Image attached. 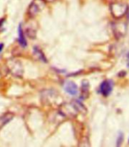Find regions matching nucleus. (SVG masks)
<instances>
[{
  "instance_id": "nucleus-5",
  "label": "nucleus",
  "mask_w": 129,
  "mask_h": 147,
  "mask_svg": "<svg viewBox=\"0 0 129 147\" xmlns=\"http://www.w3.org/2000/svg\"><path fill=\"white\" fill-rule=\"evenodd\" d=\"M64 88L67 93L72 94V95H75L78 94V86L73 82H66V83L64 84Z\"/></svg>"
},
{
  "instance_id": "nucleus-8",
  "label": "nucleus",
  "mask_w": 129,
  "mask_h": 147,
  "mask_svg": "<svg viewBox=\"0 0 129 147\" xmlns=\"http://www.w3.org/2000/svg\"><path fill=\"white\" fill-rule=\"evenodd\" d=\"M12 117H13V114L8 113V114H5V115H3V116H2L0 117V129H1L5 123H8L9 121H11V118H12Z\"/></svg>"
},
{
  "instance_id": "nucleus-4",
  "label": "nucleus",
  "mask_w": 129,
  "mask_h": 147,
  "mask_svg": "<svg viewBox=\"0 0 129 147\" xmlns=\"http://www.w3.org/2000/svg\"><path fill=\"white\" fill-rule=\"evenodd\" d=\"M112 87H113L112 82L110 80H106V81L103 82V83L100 85V92L104 96H108L111 93L112 90Z\"/></svg>"
},
{
  "instance_id": "nucleus-3",
  "label": "nucleus",
  "mask_w": 129,
  "mask_h": 147,
  "mask_svg": "<svg viewBox=\"0 0 129 147\" xmlns=\"http://www.w3.org/2000/svg\"><path fill=\"white\" fill-rule=\"evenodd\" d=\"M45 6L44 0H34L30 5L28 13L31 16H35L39 11H40Z\"/></svg>"
},
{
  "instance_id": "nucleus-10",
  "label": "nucleus",
  "mask_w": 129,
  "mask_h": 147,
  "mask_svg": "<svg viewBox=\"0 0 129 147\" xmlns=\"http://www.w3.org/2000/svg\"><path fill=\"white\" fill-rule=\"evenodd\" d=\"M127 66L129 68V53H128V56H127Z\"/></svg>"
},
{
  "instance_id": "nucleus-2",
  "label": "nucleus",
  "mask_w": 129,
  "mask_h": 147,
  "mask_svg": "<svg viewBox=\"0 0 129 147\" xmlns=\"http://www.w3.org/2000/svg\"><path fill=\"white\" fill-rule=\"evenodd\" d=\"M111 12L112 16L116 18H122L125 16L128 11L127 5L122 2H115L111 5Z\"/></svg>"
},
{
  "instance_id": "nucleus-13",
  "label": "nucleus",
  "mask_w": 129,
  "mask_h": 147,
  "mask_svg": "<svg viewBox=\"0 0 129 147\" xmlns=\"http://www.w3.org/2000/svg\"><path fill=\"white\" fill-rule=\"evenodd\" d=\"M128 16H129V12H128Z\"/></svg>"
},
{
  "instance_id": "nucleus-6",
  "label": "nucleus",
  "mask_w": 129,
  "mask_h": 147,
  "mask_svg": "<svg viewBox=\"0 0 129 147\" xmlns=\"http://www.w3.org/2000/svg\"><path fill=\"white\" fill-rule=\"evenodd\" d=\"M114 31H115V34L117 37H122V36L125 35V31H126V25L122 22L117 23V24H115Z\"/></svg>"
},
{
  "instance_id": "nucleus-11",
  "label": "nucleus",
  "mask_w": 129,
  "mask_h": 147,
  "mask_svg": "<svg viewBox=\"0 0 129 147\" xmlns=\"http://www.w3.org/2000/svg\"><path fill=\"white\" fill-rule=\"evenodd\" d=\"M2 48H3V44H0V53H1V51H2Z\"/></svg>"
},
{
  "instance_id": "nucleus-12",
  "label": "nucleus",
  "mask_w": 129,
  "mask_h": 147,
  "mask_svg": "<svg viewBox=\"0 0 129 147\" xmlns=\"http://www.w3.org/2000/svg\"><path fill=\"white\" fill-rule=\"evenodd\" d=\"M48 1H53V0H48Z\"/></svg>"
},
{
  "instance_id": "nucleus-7",
  "label": "nucleus",
  "mask_w": 129,
  "mask_h": 147,
  "mask_svg": "<svg viewBox=\"0 0 129 147\" xmlns=\"http://www.w3.org/2000/svg\"><path fill=\"white\" fill-rule=\"evenodd\" d=\"M18 40H19L20 44L21 45L22 47H26L27 46V41L25 37H24V32H23V30H22L21 25L20 24L19 27H18Z\"/></svg>"
},
{
  "instance_id": "nucleus-1",
  "label": "nucleus",
  "mask_w": 129,
  "mask_h": 147,
  "mask_svg": "<svg viewBox=\"0 0 129 147\" xmlns=\"http://www.w3.org/2000/svg\"><path fill=\"white\" fill-rule=\"evenodd\" d=\"M85 108L81 103L78 101L71 103L69 105H65L61 107V112L66 116H75L79 112L84 111Z\"/></svg>"
},
{
  "instance_id": "nucleus-9",
  "label": "nucleus",
  "mask_w": 129,
  "mask_h": 147,
  "mask_svg": "<svg viewBox=\"0 0 129 147\" xmlns=\"http://www.w3.org/2000/svg\"><path fill=\"white\" fill-rule=\"evenodd\" d=\"M122 140H123V135L122 134H120V135H119V136H118V141H117V146H118L122 144Z\"/></svg>"
}]
</instances>
